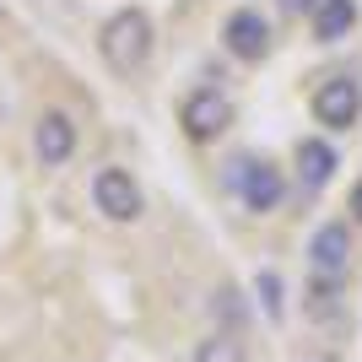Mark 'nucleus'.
<instances>
[{"label":"nucleus","mask_w":362,"mask_h":362,"mask_svg":"<svg viewBox=\"0 0 362 362\" xmlns=\"http://www.w3.org/2000/svg\"><path fill=\"white\" fill-rule=\"evenodd\" d=\"M151 16L141 11V6H124V11H114L103 22V33H98V54H103V65L114 76H136L141 65L151 60Z\"/></svg>","instance_id":"f257e3e1"},{"label":"nucleus","mask_w":362,"mask_h":362,"mask_svg":"<svg viewBox=\"0 0 362 362\" xmlns=\"http://www.w3.org/2000/svg\"><path fill=\"white\" fill-rule=\"evenodd\" d=\"M227 168H233V173H227V184H233V195L243 200V211L271 216L276 206H281V195H287L281 168H271L265 157H233Z\"/></svg>","instance_id":"f03ea898"},{"label":"nucleus","mask_w":362,"mask_h":362,"mask_svg":"<svg viewBox=\"0 0 362 362\" xmlns=\"http://www.w3.org/2000/svg\"><path fill=\"white\" fill-rule=\"evenodd\" d=\"M233 119H238V108H233V98H227L222 87H195L184 98V108H179V124H184V136L195 141V146L222 141L227 130H233Z\"/></svg>","instance_id":"7ed1b4c3"},{"label":"nucleus","mask_w":362,"mask_h":362,"mask_svg":"<svg viewBox=\"0 0 362 362\" xmlns=\"http://www.w3.org/2000/svg\"><path fill=\"white\" fill-rule=\"evenodd\" d=\"M92 206H98L108 222L130 227V222H141V211H146V195H141V184H136V173H130V168L108 163V168H98V173H92Z\"/></svg>","instance_id":"20e7f679"},{"label":"nucleus","mask_w":362,"mask_h":362,"mask_svg":"<svg viewBox=\"0 0 362 362\" xmlns=\"http://www.w3.org/2000/svg\"><path fill=\"white\" fill-rule=\"evenodd\" d=\"M76 146H81V130H76V119L65 108H44L33 119V157H38V168H65L76 157Z\"/></svg>","instance_id":"39448f33"},{"label":"nucleus","mask_w":362,"mask_h":362,"mask_svg":"<svg viewBox=\"0 0 362 362\" xmlns=\"http://www.w3.org/2000/svg\"><path fill=\"white\" fill-rule=\"evenodd\" d=\"M222 49L243 65H259L271 54V22L255 11V6H233L222 22Z\"/></svg>","instance_id":"423d86ee"},{"label":"nucleus","mask_w":362,"mask_h":362,"mask_svg":"<svg viewBox=\"0 0 362 362\" xmlns=\"http://www.w3.org/2000/svg\"><path fill=\"white\" fill-rule=\"evenodd\" d=\"M314 124H325V130H351V124L362 119V87L357 76H330V81H319L314 92Z\"/></svg>","instance_id":"0eeeda50"},{"label":"nucleus","mask_w":362,"mask_h":362,"mask_svg":"<svg viewBox=\"0 0 362 362\" xmlns=\"http://www.w3.org/2000/svg\"><path fill=\"white\" fill-rule=\"evenodd\" d=\"M308 271L330 276V281H341L351 271V227L346 222H319L314 227V238H308Z\"/></svg>","instance_id":"6e6552de"},{"label":"nucleus","mask_w":362,"mask_h":362,"mask_svg":"<svg viewBox=\"0 0 362 362\" xmlns=\"http://www.w3.org/2000/svg\"><path fill=\"white\" fill-rule=\"evenodd\" d=\"M335 168H341V151L325 136H303L298 146H292V173H298L303 189H325V184L335 179Z\"/></svg>","instance_id":"1a4fd4ad"},{"label":"nucleus","mask_w":362,"mask_h":362,"mask_svg":"<svg viewBox=\"0 0 362 362\" xmlns=\"http://www.w3.org/2000/svg\"><path fill=\"white\" fill-rule=\"evenodd\" d=\"M308 22H314L319 44H341L357 28V0H319L314 11H308Z\"/></svg>","instance_id":"9d476101"},{"label":"nucleus","mask_w":362,"mask_h":362,"mask_svg":"<svg viewBox=\"0 0 362 362\" xmlns=\"http://www.w3.org/2000/svg\"><path fill=\"white\" fill-rule=\"evenodd\" d=\"M195 362H243V341L227 335V330H216V335H206L195 346Z\"/></svg>","instance_id":"9b49d317"},{"label":"nucleus","mask_w":362,"mask_h":362,"mask_svg":"<svg viewBox=\"0 0 362 362\" xmlns=\"http://www.w3.org/2000/svg\"><path fill=\"white\" fill-rule=\"evenodd\" d=\"M255 287H259V298H265V314H281V281H276V276L271 271H265V276H259V281H255Z\"/></svg>","instance_id":"f8f14e48"},{"label":"nucleus","mask_w":362,"mask_h":362,"mask_svg":"<svg viewBox=\"0 0 362 362\" xmlns=\"http://www.w3.org/2000/svg\"><path fill=\"white\" fill-rule=\"evenodd\" d=\"M276 6H281V16H308L319 0H276Z\"/></svg>","instance_id":"ddd939ff"},{"label":"nucleus","mask_w":362,"mask_h":362,"mask_svg":"<svg viewBox=\"0 0 362 362\" xmlns=\"http://www.w3.org/2000/svg\"><path fill=\"white\" fill-rule=\"evenodd\" d=\"M351 216H357V222H362V179L351 184Z\"/></svg>","instance_id":"4468645a"}]
</instances>
